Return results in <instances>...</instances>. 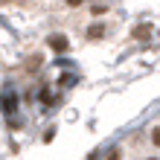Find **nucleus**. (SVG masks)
Listing matches in <instances>:
<instances>
[{"label":"nucleus","mask_w":160,"mask_h":160,"mask_svg":"<svg viewBox=\"0 0 160 160\" xmlns=\"http://www.w3.org/2000/svg\"><path fill=\"white\" fill-rule=\"evenodd\" d=\"M0 108H3V114H15L18 111V93L12 88H6L3 93H0Z\"/></svg>","instance_id":"nucleus-1"},{"label":"nucleus","mask_w":160,"mask_h":160,"mask_svg":"<svg viewBox=\"0 0 160 160\" xmlns=\"http://www.w3.org/2000/svg\"><path fill=\"white\" fill-rule=\"evenodd\" d=\"M148 35H152V23H137L134 29H131V38L134 41H146Z\"/></svg>","instance_id":"nucleus-2"},{"label":"nucleus","mask_w":160,"mask_h":160,"mask_svg":"<svg viewBox=\"0 0 160 160\" xmlns=\"http://www.w3.org/2000/svg\"><path fill=\"white\" fill-rule=\"evenodd\" d=\"M50 47H52L55 52H67L70 50V41L64 38V35H52V38H50Z\"/></svg>","instance_id":"nucleus-3"},{"label":"nucleus","mask_w":160,"mask_h":160,"mask_svg":"<svg viewBox=\"0 0 160 160\" xmlns=\"http://www.w3.org/2000/svg\"><path fill=\"white\" fill-rule=\"evenodd\" d=\"M88 38H90V41H99V38H105V26H102V23H93L90 29H88Z\"/></svg>","instance_id":"nucleus-4"},{"label":"nucleus","mask_w":160,"mask_h":160,"mask_svg":"<svg viewBox=\"0 0 160 160\" xmlns=\"http://www.w3.org/2000/svg\"><path fill=\"white\" fill-rule=\"evenodd\" d=\"M148 137H152V146H154V148H160V125H154Z\"/></svg>","instance_id":"nucleus-5"},{"label":"nucleus","mask_w":160,"mask_h":160,"mask_svg":"<svg viewBox=\"0 0 160 160\" xmlns=\"http://www.w3.org/2000/svg\"><path fill=\"white\" fill-rule=\"evenodd\" d=\"M105 15V6H93V18H102Z\"/></svg>","instance_id":"nucleus-6"},{"label":"nucleus","mask_w":160,"mask_h":160,"mask_svg":"<svg viewBox=\"0 0 160 160\" xmlns=\"http://www.w3.org/2000/svg\"><path fill=\"white\" fill-rule=\"evenodd\" d=\"M84 3V0H67V6H73V9H76V6H82Z\"/></svg>","instance_id":"nucleus-7"},{"label":"nucleus","mask_w":160,"mask_h":160,"mask_svg":"<svg viewBox=\"0 0 160 160\" xmlns=\"http://www.w3.org/2000/svg\"><path fill=\"white\" fill-rule=\"evenodd\" d=\"M108 160H119V152H117V148H114V152L108 154Z\"/></svg>","instance_id":"nucleus-8"},{"label":"nucleus","mask_w":160,"mask_h":160,"mask_svg":"<svg viewBox=\"0 0 160 160\" xmlns=\"http://www.w3.org/2000/svg\"><path fill=\"white\" fill-rule=\"evenodd\" d=\"M146 160H157V157H146Z\"/></svg>","instance_id":"nucleus-9"},{"label":"nucleus","mask_w":160,"mask_h":160,"mask_svg":"<svg viewBox=\"0 0 160 160\" xmlns=\"http://www.w3.org/2000/svg\"><path fill=\"white\" fill-rule=\"evenodd\" d=\"M0 3H9V0H0Z\"/></svg>","instance_id":"nucleus-10"}]
</instances>
